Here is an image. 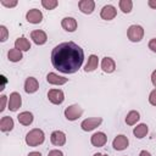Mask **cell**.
Segmentation results:
<instances>
[{"instance_id": "1", "label": "cell", "mask_w": 156, "mask_h": 156, "mask_svg": "<svg viewBox=\"0 0 156 156\" xmlns=\"http://www.w3.org/2000/svg\"><path fill=\"white\" fill-rule=\"evenodd\" d=\"M84 60L83 49L73 41H66L56 45L51 51L52 66L62 73H76Z\"/></svg>"}, {"instance_id": "2", "label": "cell", "mask_w": 156, "mask_h": 156, "mask_svg": "<svg viewBox=\"0 0 156 156\" xmlns=\"http://www.w3.org/2000/svg\"><path fill=\"white\" fill-rule=\"evenodd\" d=\"M44 139H45L44 132L41 129H38V128L32 129L26 135V143L29 146H38V145H40V144L44 143Z\"/></svg>"}, {"instance_id": "3", "label": "cell", "mask_w": 156, "mask_h": 156, "mask_svg": "<svg viewBox=\"0 0 156 156\" xmlns=\"http://www.w3.org/2000/svg\"><path fill=\"white\" fill-rule=\"evenodd\" d=\"M127 35H128V38H129L130 41H134V43L140 41L143 39V37H144V29H143L141 26L133 24V26H130L128 28Z\"/></svg>"}, {"instance_id": "4", "label": "cell", "mask_w": 156, "mask_h": 156, "mask_svg": "<svg viewBox=\"0 0 156 156\" xmlns=\"http://www.w3.org/2000/svg\"><path fill=\"white\" fill-rule=\"evenodd\" d=\"M83 113V108L79 105H71L65 110V117L68 121H74L79 118Z\"/></svg>"}, {"instance_id": "5", "label": "cell", "mask_w": 156, "mask_h": 156, "mask_svg": "<svg viewBox=\"0 0 156 156\" xmlns=\"http://www.w3.org/2000/svg\"><path fill=\"white\" fill-rule=\"evenodd\" d=\"M101 122H102L101 117H91V118H87V119H84V121L82 122L80 127H82L83 130H85V132H90V130L95 129L98 126H100Z\"/></svg>"}, {"instance_id": "6", "label": "cell", "mask_w": 156, "mask_h": 156, "mask_svg": "<svg viewBox=\"0 0 156 156\" xmlns=\"http://www.w3.org/2000/svg\"><path fill=\"white\" fill-rule=\"evenodd\" d=\"M48 98H49V100H50L52 104H55V105H60V104H62L63 100H65L63 91L60 90V89H51V90H49Z\"/></svg>"}, {"instance_id": "7", "label": "cell", "mask_w": 156, "mask_h": 156, "mask_svg": "<svg viewBox=\"0 0 156 156\" xmlns=\"http://www.w3.org/2000/svg\"><path fill=\"white\" fill-rule=\"evenodd\" d=\"M26 18H27V21L29 23H34V24L35 23H40L41 20H43V13L37 9H32V10H29L27 12Z\"/></svg>"}, {"instance_id": "8", "label": "cell", "mask_w": 156, "mask_h": 156, "mask_svg": "<svg viewBox=\"0 0 156 156\" xmlns=\"http://www.w3.org/2000/svg\"><path fill=\"white\" fill-rule=\"evenodd\" d=\"M21 104H22V99H21V95L18 93H12L10 95V99H9V108L11 111H17L20 107H21Z\"/></svg>"}, {"instance_id": "9", "label": "cell", "mask_w": 156, "mask_h": 156, "mask_svg": "<svg viewBox=\"0 0 156 156\" xmlns=\"http://www.w3.org/2000/svg\"><path fill=\"white\" fill-rule=\"evenodd\" d=\"M128 144H129V141H128V138L126 135H117L112 141V146L118 151L124 150L128 146Z\"/></svg>"}, {"instance_id": "10", "label": "cell", "mask_w": 156, "mask_h": 156, "mask_svg": "<svg viewBox=\"0 0 156 156\" xmlns=\"http://www.w3.org/2000/svg\"><path fill=\"white\" fill-rule=\"evenodd\" d=\"M116 15H117V10H116L112 5H106V6H104L102 10H101V13H100L101 18H104V20H106V21L113 20V18L116 17Z\"/></svg>"}, {"instance_id": "11", "label": "cell", "mask_w": 156, "mask_h": 156, "mask_svg": "<svg viewBox=\"0 0 156 156\" xmlns=\"http://www.w3.org/2000/svg\"><path fill=\"white\" fill-rule=\"evenodd\" d=\"M50 140H51V143H52L54 145L61 146V145H63V144L66 143V135H65V133L61 132V130H55V132L51 133Z\"/></svg>"}, {"instance_id": "12", "label": "cell", "mask_w": 156, "mask_h": 156, "mask_svg": "<svg viewBox=\"0 0 156 156\" xmlns=\"http://www.w3.org/2000/svg\"><path fill=\"white\" fill-rule=\"evenodd\" d=\"M30 38L33 39V41H34L37 45H43V44H45V43H46V39H48L45 32H43V30H40V29L33 30V32L30 33Z\"/></svg>"}, {"instance_id": "13", "label": "cell", "mask_w": 156, "mask_h": 156, "mask_svg": "<svg viewBox=\"0 0 156 156\" xmlns=\"http://www.w3.org/2000/svg\"><path fill=\"white\" fill-rule=\"evenodd\" d=\"M38 88H39V83H38V80L35 78L29 77V78L26 79V82H24V90H26V93L33 94V93H35L38 90Z\"/></svg>"}, {"instance_id": "14", "label": "cell", "mask_w": 156, "mask_h": 156, "mask_svg": "<svg viewBox=\"0 0 156 156\" xmlns=\"http://www.w3.org/2000/svg\"><path fill=\"white\" fill-rule=\"evenodd\" d=\"M79 10L83 12V13H87V15H90L93 11H94V7H95V2L93 0H80L79 4Z\"/></svg>"}, {"instance_id": "15", "label": "cell", "mask_w": 156, "mask_h": 156, "mask_svg": "<svg viewBox=\"0 0 156 156\" xmlns=\"http://www.w3.org/2000/svg\"><path fill=\"white\" fill-rule=\"evenodd\" d=\"M106 140H107V138H106L105 133H102V132H98V133L93 134V136H91V139H90L91 144H93L94 146H96V147L104 146V145L106 144Z\"/></svg>"}, {"instance_id": "16", "label": "cell", "mask_w": 156, "mask_h": 156, "mask_svg": "<svg viewBox=\"0 0 156 156\" xmlns=\"http://www.w3.org/2000/svg\"><path fill=\"white\" fill-rule=\"evenodd\" d=\"M46 80H48V83H50V84H55V85H62V84H65V83H67V78H65V77H61V76H58V74H56V73H52V72H50L48 76H46Z\"/></svg>"}, {"instance_id": "17", "label": "cell", "mask_w": 156, "mask_h": 156, "mask_svg": "<svg viewBox=\"0 0 156 156\" xmlns=\"http://www.w3.org/2000/svg\"><path fill=\"white\" fill-rule=\"evenodd\" d=\"M61 26L67 32H73L77 29V21L73 17H65L61 22Z\"/></svg>"}, {"instance_id": "18", "label": "cell", "mask_w": 156, "mask_h": 156, "mask_svg": "<svg viewBox=\"0 0 156 156\" xmlns=\"http://www.w3.org/2000/svg\"><path fill=\"white\" fill-rule=\"evenodd\" d=\"M101 68L106 73H112L116 68V63L111 57H104L101 61Z\"/></svg>"}, {"instance_id": "19", "label": "cell", "mask_w": 156, "mask_h": 156, "mask_svg": "<svg viewBox=\"0 0 156 156\" xmlns=\"http://www.w3.org/2000/svg\"><path fill=\"white\" fill-rule=\"evenodd\" d=\"M15 48L16 49H18L20 51H28L29 49H30V43L26 39V38H18V39H16V41H15Z\"/></svg>"}, {"instance_id": "20", "label": "cell", "mask_w": 156, "mask_h": 156, "mask_svg": "<svg viewBox=\"0 0 156 156\" xmlns=\"http://www.w3.org/2000/svg\"><path fill=\"white\" fill-rule=\"evenodd\" d=\"M17 118H18V122H20L21 124H23V126H29V124L33 122V115H32L30 112H28V111L21 112V113L17 116Z\"/></svg>"}, {"instance_id": "21", "label": "cell", "mask_w": 156, "mask_h": 156, "mask_svg": "<svg viewBox=\"0 0 156 156\" xmlns=\"http://www.w3.org/2000/svg\"><path fill=\"white\" fill-rule=\"evenodd\" d=\"M12 128H13V119L11 117H9V116L2 117L1 121H0V129L2 132H9Z\"/></svg>"}, {"instance_id": "22", "label": "cell", "mask_w": 156, "mask_h": 156, "mask_svg": "<svg viewBox=\"0 0 156 156\" xmlns=\"http://www.w3.org/2000/svg\"><path fill=\"white\" fill-rule=\"evenodd\" d=\"M98 63H99V60H98V56L96 55H90L89 58H88V62L84 67V71L85 72H91L94 71L95 68H98Z\"/></svg>"}, {"instance_id": "23", "label": "cell", "mask_w": 156, "mask_h": 156, "mask_svg": "<svg viewBox=\"0 0 156 156\" xmlns=\"http://www.w3.org/2000/svg\"><path fill=\"white\" fill-rule=\"evenodd\" d=\"M133 133H134V135H135L136 138L141 139V138H144V136L147 134V126L144 124V123H141V124H139V126H136V127L134 128Z\"/></svg>"}, {"instance_id": "24", "label": "cell", "mask_w": 156, "mask_h": 156, "mask_svg": "<svg viewBox=\"0 0 156 156\" xmlns=\"http://www.w3.org/2000/svg\"><path fill=\"white\" fill-rule=\"evenodd\" d=\"M7 57L12 62H18L22 58V52L18 49H16V48L15 49H10L9 52H7Z\"/></svg>"}, {"instance_id": "25", "label": "cell", "mask_w": 156, "mask_h": 156, "mask_svg": "<svg viewBox=\"0 0 156 156\" xmlns=\"http://www.w3.org/2000/svg\"><path fill=\"white\" fill-rule=\"evenodd\" d=\"M139 118L140 117H139V113L136 111H130V112H128V115L126 117V123L128 126H133L139 121Z\"/></svg>"}, {"instance_id": "26", "label": "cell", "mask_w": 156, "mask_h": 156, "mask_svg": "<svg viewBox=\"0 0 156 156\" xmlns=\"http://www.w3.org/2000/svg\"><path fill=\"white\" fill-rule=\"evenodd\" d=\"M132 6H133V2L130 0H121L119 1V9L124 12V13H128L132 11Z\"/></svg>"}, {"instance_id": "27", "label": "cell", "mask_w": 156, "mask_h": 156, "mask_svg": "<svg viewBox=\"0 0 156 156\" xmlns=\"http://www.w3.org/2000/svg\"><path fill=\"white\" fill-rule=\"evenodd\" d=\"M41 5L46 9V10H52L57 6V1L56 0H43L41 1Z\"/></svg>"}, {"instance_id": "28", "label": "cell", "mask_w": 156, "mask_h": 156, "mask_svg": "<svg viewBox=\"0 0 156 156\" xmlns=\"http://www.w3.org/2000/svg\"><path fill=\"white\" fill-rule=\"evenodd\" d=\"M0 40L1 41H5L7 39V29L5 26H0Z\"/></svg>"}, {"instance_id": "29", "label": "cell", "mask_w": 156, "mask_h": 156, "mask_svg": "<svg viewBox=\"0 0 156 156\" xmlns=\"http://www.w3.org/2000/svg\"><path fill=\"white\" fill-rule=\"evenodd\" d=\"M149 102L154 106H156V89H154L149 95Z\"/></svg>"}, {"instance_id": "30", "label": "cell", "mask_w": 156, "mask_h": 156, "mask_svg": "<svg viewBox=\"0 0 156 156\" xmlns=\"http://www.w3.org/2000/svg\"><path fill=\"white\" fill-rule=\"evenodd\" d=\"M149 49L154 52H156V38H152L150 41H149Z\"/></svg>"}, {"instance_id": "31", "label": "cell", "mask_w": 156, "mask_h": 156, "mask_svg": "<svg viewBox=\"0 0 156 156\" xmlns=\"http://www.w3.org/2000/svg\"><path fill=\"white\" fill-rule=\"evenodd\" d=\"M1 4L4 5V6H7V7H13V6H16L17 5V1H5V0H1Z\"/></svg>"}, {"instance_id": "32", "label": "cell", "mask_w": 156, "mask_h": 156, "mask_svg": "<svg viewBox=\"0 0 156 156\" xmlns=\"http://www.w3.org/2000/svg\"><path fill=\"white\" fill-rule=\"evenodd\" d=\"M48 156H63V154L60 150H51V151H49Z\"/></svg>"}, {"instance_id": "33", "label": "cell", "mask_w": 156, "mask_h": 156, "mask_svg": "<svg viewBox=\"0 0 156 156\" xmlns=\"http://www.w3.org/2000/svg\"><path fill=\"white\" fill-rule=\"evenodd\" d=\"M5 104H6V96L1 95V104H0V111L5 110Z\"/></svg>"}, {"instance_id": "34", "label": "cell", "mask_w": 156, "mask_h": 156, "mask_svg": "<svg viewBox=\"0 0 156 156\" xmlns=\"http://www.w3.org/2000/svg\"><path fill=\"white\" fill-rule=\"evenodd\" d=\"M151 82H152V84L156 87V69L152 72V74H151Z\"/></svg>"}, {"instance_id": "35", "label": "cell", "mask_w": 156, "mask_h": 156, "mask_svg": "<svg viewBox=\"0 0 156 156\" xmlns=\"http://www.w3.org/2000/svg\"><path fill=\"white\" fill-rule=\"evenodd\" d=\"M149 6L152 9H156V0H149Z\"/></svg>"}, {"instance_id": "36", "label": "cell", "mask_w": 156, "mask_h": 156, "mask_svg": "<svg viewBox=\"0 0 156 156\" xmlns=\"http://www.w3.org/2000/svg\"><path fill=\"white\" fill-rule=\"evenodd\" d=\"M139 156H151V155H150V152H149V151L143 150V151L140 152V155H139Z\"/></svg>"}, {"instance_id": "37", "label": "cell", "mask_w": 156, "mask_h": 156, "mask_svg": "<svg viewBox=\"0 0 156 156\" xmlns=\"http://www.w3.org/2000/svg\"><path fill=\"white\" fill-rule=\"evenodd\" d=\"M28 156H41L40 152H37V151H33V152H29Z\"/></svg>"}, {"instance_id": "38", "label": "cell", "mask_w": 156, "mask_h": 156, "mask_svg": "<svg viewBox=\"0 0 156 156\" xmlns=\"http://www.w3.org/2000/svg\"><path fill=\"white\" fill-rule=\"evenodd\" d=\"M94 156H107V155H104V154H95Z\"/></svg>"}]
</instances>
